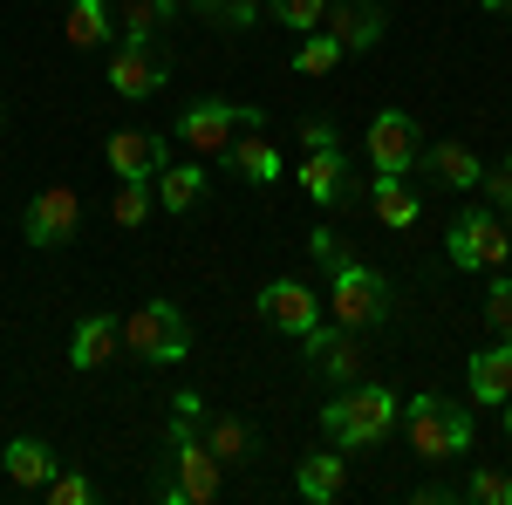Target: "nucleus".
<instances>
[{
    "label": "nucleus",
    "mask_w": 512,
    "mask_h": 505,
    "mask_svg": "<svg viewBox=\"0 0 512 505\" xmlns=\"http://www.w3.org/2000/svg\"><path fill=\"white\" fill-rule=\"evenodd\" d=\"M41 492H48L55 505H89V499H96V485H89L82 471H55V478H48Z\"/></svg>",
    "instance_id": "7c9ffc66"
},
{
    "label": "nucleus",
    "mask_w": 512,
    "mask_h": 505,
    "mask_svg": "<svg viewBox=\"0 0 512 505\" xmlns=\"http://www.w3.org/2000/svg\"><path fill=\"white\" fill-rule=\"evenodd\" d=\"M308 253H315L321 267L335 273V267H349V246H342V233H328V226H315V233H308Z\"/></svg>",
    "instance_id": "2f4dec72"
},
{
    "label": "nucleus",
    "mask_w": 512,
    "mask_h": 505,
    "mask_svg": "<svg viewBox=\"0 0 512 505\" xmlns=\"http://www.w3.org/2000/svg\"><path fill=\"white\" fill-rule=\"evenodd\" d=\"M472 396L478 403H506L512 396V342H492V349L472 355Z\"/></svg>",
    "instance_id": "6ab92c4d"
},
{
    "label": "nucleus",
    "mask_w": 512,
    "mask_h": 505,
    "mask_svg": "<svg viewBox=\"0 0 512 505\" xmlns=\"http://www.w3.org/2000/svg\"><path fill=\"white\" fill-rule=\"evenodd\" d=\"M294 485H301V499L328 505V499H342V492H349V465H342L335 451H315V458H301Z\"/></svg>",
    "instance_id": "a211bd4d"
},
{
    "label": "nucleus",
    "mask_w": 512,
    "mask_h": 505,
    "mask_svg": "<svg viewBox=\"0 0 512 505\" xmlns=\"http://www.w3.org/2000/svg\"><path fill=\"white\" fill-rule=\"evenodd\" d=\"M403 430H410V451L437 465V458H458L472 444V410L444 403V396H410L403 403Z\"/></svg>",
    "instance_id": "7ed1b4c3"
},
{
    "label": "nucleus",
    "mask_w": 512,
    "mask_h": 505,
    "mask_svg": "<svg viewBox=\"0 0 512 505\" xmlns=\"http://www.w3.org/2000/svg\"><path fill=\"white\" fill-rule=\"evenodd\" d=\"M301 192L315 198V205H342V198H349V164H342V151H308Z\"/></svg>",
    "instance_id": "f3484780"
},
{
    "label": "nucleus",
    "mask_w": 512,
    "mask_h": 505,
    "mask_svg": "<svg viewBox=\"0 0 512 505\" xmlns=\"http://www.w3.org/2000/svg\"><path fill=\"white\" fill-rule=\"evenodd\" d=\"M76 226H82L76 185H48V192H35L28 212H21V239H28V246H69Z\"/></svg>",
    "instance_id": "1a4fd4ad"
},
{
    "label": "nucleus",
    "mask_w": 512,
    "mask_h": 505,
    "mask_svg": "<svg viewBox=\"0 0 512 505\" xmlns=\"http://www.w3.org/2000/svg\"><path fill=\"white\" fill-rule=\"evenodd\" d=\"M260 14H274V28H294V35H315L328 0H260Z\"/></svg>",
    "instance_id": "cd10ccee"
},
{
    "label": "nucleus",
    "mask_w": 512,
    "mask_h": 505,
    "mask_svg": "<svg viewBox=\"0 0 512 505\" xmlns=\"http://www.w3.org/2000/svg\"><path fill=\"white\" fill-rule=\"evenodd\" d=\"M485 192H492V205H512V164L506 171H485Z\"/></svg>",
    "instance_id": "c9c22d12"
},
{
    "label": "nucleus",
    "mask_w": 512,
    "mask_h": 505,
    "mask_svg": "<svg viewBox=\"0 0 512 505\" xmlns=\"http://www.w3.org/2000/svg\"><path fill=\"white\" fill-rule=\"evenodd\" d=\"M151 205H158L151 178H123V185H117V198H110V219H117L123 233H137V226L151 219Z\"/></svg>",
    "instance_id": "393cba45"
},
{
    "label": "nucleus",
    "mask_w": 512,
    "mask_h": 505,
    "mask_svg": "<svg viewBox=\"0 0 512 505\" xmlns=\"http://www.w3.org/2000/svg\"><path fill=\"white\" fill-rule=\"evenodd\" d=\"M321 28L342 41V55H355V48H376V41H383L390 14H383V0H328Z\"/></svg>",
    "instance_id": "f8f14e48"
},
{
    "label": "nucleus",
    "mask_w": 512,
    "mask_h": 505,
    "mask_svg": "<svg viewBox=\"0 0 512 505\" xmlns=\"http://www.w3.org/2000/svg\"><path fill=\"white\" fill-rule=\"evenodd\" d=\"M335 137H342L335 117H308V123H301V144H308V151H335Z\"/></svg>",
    "instance_id": "f704fd0d"
},
{
    "label": "nucleus",
    "mask_w": 512,
    "mask_h": 505,
    "mask_svg": "<svg viewBox=\"0 0 512 505\" xmlns=\"http://www.w3.org/2000/svg\"><path fill=\"white\" fill-rule=\"evenodd\" d=\"M192 14L212 21V28H233V35L260 28V0H192Z\"/></svg>",
    "instance_id": "bb28decb"
},
{
    "label": "nucleus",
    "mask_w": 512,
    "mask_h": 505,
    "mask_svg": "<svg viewBox=\"0 0 512 505\" xmlns=\"http://www.w3.org/2000/svg\"><path fill=\"white\" fill-rule=\"evenodd\" d=\"M301 342H308V355H315L328 376H342V383L362 376V342H355V328L335 321V328H315V335H301Z\"/></svg>",
    "instance_id": "2eb2a0df"
},
{
    "label": "nucleus",
    "mask_w": 512,
    "mask_h": 505,
    "mask_svg": "<svg viewBox=\"0 0 512 505\" xmlns=\"http://www.w3.org/2000/svg\"><path fill=\"white\" fill-rule=\"evenodd\" d=\"M151 192L164 198V212H192L198 198H205V171L198 164H164L158 178H151Z\"/></svg>",
    "instance_id": "4be33fe9"
},
{
    "label": "nucleus",
    "mask_w": 512,
    "mask_h": 505,
    "mask_svg": "<svg viewBox=\"0 0 512 505\" xmlns=\"http://www.w3.org/2000/svg\"><path fill=\"white\" fill-rule=\"evenodd\" d=\"M444 253H451V267H465V273H492V267H506L512 239H506V226H499L492 212H465V219H451Z\"/></svg>",
    "instance_id": "0eeeda50"
},
{
    "label": "nucleus",
    "mask_w": 512,
    "mask_h": 505,
    "mask_svg": "<svg viewBox=\"0 0 512 505\" xmlns=\"http://www.w3.org/2000/svg\"><path fill=\"white\" fill-rule=\"evenodd\" d=\"M260 321H274L287 335H315L321 328V294H308L301 280H267V287H260Z\"/></svg>",
    "instance_id": "9b49d317"
},
{
    "label": "nucleus",
    "mask_w": 512,
    "mask_h": 505,
    "mask_svg": "<svg viewBox=\"0 0 512 505\" xmlns=\"http://www.w3.org/2000/svg\"><path fill=\"white\" fill-rule=\"evenodd\" d=\"M164 21H171V0H130V7L117 14V28H123L130 41H158Z\"/></svg>",
    "instance_id": "c85d7f7f"
},
{
    "label": "nucleus",
    "mask_w": 512,
    "mask_h": 505,
    "mask_svg": "<svg viewBox=\"0 0 512 505\" xmlns=\"http://www.w3.org/2000/svg\"><path fill=\"white\" fill-rule=\"evenodd\" d=\"M171 403H178V417H192V424H198V417H205V396H198V389H178Z\"/></svg>",
    "instance_id": "e433bc0d"
},
{
    "label": "nucleus",
    "mask_w": 512,
    "mask_h": 505,
    "mask_svg": "<svg viewBox=\"0 0 512 505\" xmlns=\"http://www.w3.org/2000/svg\"><path fill=\"white\" fill-rule=\"evenodd\" d=\"M506 342H512V328H506Z\"/></svg>",
    "instance_id": "ea45409f"
},
{
    "label": "nucleus",
    "mask_w": 512,
    "mask_h": 505,
    "mask_svg": "<svg viewBox=\"0 0 512 505\" xmlns=\"http://www.w3.org/2000/svg\"><path fill=\"white\" fill-rule=\"evenodd\" d=\"M485 321H492V335H506V328H512V280H492V294H485Z\"/></svg>",
    "instance_id": "72a5a7b5"
},
{
    "label": "nucleus",
    "mask_w": 512,
    "mask_h": 505,
    "mask_svg": "<svg viewBox=\"0 0 512 505\" xmlns=\"http://www.w3.org/2000/svg\"><path fill=\"white\" fill-rule=\"evenodd\" d=\"M233 130H260V110H253V103H192V110L178 117V137H185L198 157L226 151Z\"/></svg>",
    "instance_id": "6e6552de"
},
{
    "label": "nucleus",
    "mask_w": 512,
    "mask_h": 505,
    "mask_svg": "<svg viewBox=\"0 0 512 505\" xmlns=\"http://www.w3.org/2000/svg\"><path fill=\"white\" fill-rule=\"evenodd\" d=\"M164 478H158V499L164 505H205V499H219V458L205 451V437H198L192 417H178L171 410V424H164Z\"/></svg>",
    "instance_id": "f257e3e1"
},
{
    "label": "nucleus",
    "mask_w": 512,
    "mask_h": 505,
    "mask_svg": "<svg viewBox=\"0 0 512 505\" xmlns=\"http://www.w3.org/2000/svg\"><path fill=\"white\" fill-rule=\"evenodd\" d=\"M478 7H492V14H512V0H478Z\"/></svg>",
    "instance_id": "4c0bfd02"
},
{
    "label": "nucleus",
    "mask_w": 512,
    "mask_h": 505,
    "mask_svg": "<svg viewBox=\"0 0 512 505\" xmlns=\"http://www.w3.org/2000/svg\"><path fill=\"white\" fill-rule=\"evenodd\" d=\"M226 157H233L239 178H253V185H274L280 171H287V164H280V144H274V137H233V144H226Z\"/></svg>",
    "instance_id": "aec40b11"
},
{
    "label": "nucleus",
    "mask_w": 512,
    "mask_h": 505,
    "mask_svg": "<svg viewBox=\"0 0 512 505\" xmlns=\"http://www.w3.org/2000/svg\"><path fill=\"white\" fill-rule=\"evenodd\" d=\"M117 349H123V321H110V314H82L76 342H69V362H76V369H103Z\"/></svg>",
    "instance_id": "dca6fc26"
},
{
    "label": "nucleus",
    "mask_w": 512,
    "mask_h": 505,
    "mask_svg": "<svg viewBox=\"0 0 512 505\" xmlns=\"http://www.w3.org/2000/svg\"><path fill=\"white\" fill-rule=\"evenodd\" d=\"M396 410H403V396H396L390 383H355L349 396L321 403V424H328V437H335L342 451H369V444L390 437Z\"/></svg>",
    "instance_id": "f03ea898"
},
{
    "label": "nucleus",
    "mask_w": 512,
    "mask_h": 505,
    "mask_svg": "<svg viewBox=\"0 0 512 505\" xmlns=\"http://www.w3.org/2000/svg\"><path fill=\"white\" fill-rule=\"evenodd\" d=\"M335 62H342V41L328 35V28H315V35L294 48V69H301V76H328Z\"/></svg>",
    "instance_id": "c756f323"
},
{
    "label": "nucleus",
    "mask_w": 512,
    "mask_h": 505,
    "mask_svg": "<svg viewBox=\"0 0 512 505\" xmlns=\"http://www.w3.org/2000/svg\"><path fill=\"white\" fill-rule=\"evenodd\" d=\"M506 437H512V396H506Z\"/></svg>",
    "instance_id": "58836bf2"
},
{
    "label": "nucleus",
    "mask_w": 512,
    "mask_h": 505,
    "mask_svg": "<svg viewBox=\"0 0 512 505\" xmlns=\"http://www.w3.org/2000/svg\"><path fill=\"white\" fill-rule=\"evenodd\" d=\"M417 164H424V178L451 185V192H478V185H485L478 151H472V144H458V137H444V144H431V151H417Z\"/></svg>",
    "instance_id": "ddd939ff"
},
{
    "label": "nucleus",
    "mask_w": 512,
    "mask_h": 505,
    "mask_svg": "<svg viewBox=\"0 0 512 505\" xmlns=\"http://www.w3.org/2000/svg\"><path fill=\"white\" fill-rule=\"evenodd\" d=\"M0 465H7L14 485H48V478H55V451H48L41 437H14V444L0 451Z\"/></svg>",
    "instance_id": "412c9836"
},
{
    "label": "nucleus",
    "mask_w": 512,
    "mask_h": 505,
    "mask_svg": "<svg viewBox=\"0 0 512 505\" xmlns=\"http://www.w3.org/2000/svg\"><path fill=\"white\" fill-rule=\"evenodd\" d=\"M506 164H512V157H506Z\"/></svg>",
    "instance_id": "79ce46f5"
},
{
    "label": "nucleus",
    "mask_w": 512,
    "mask_h": 505,
    "mask_svg": "<svg viewBox=\"0 0 512 505\" xmlns=\"http://www.w3.org/2000/svg\"><path fill=\"white\" fill-rule=\"evenodd\" d=\"M69 41L76 48H103L110 41V7L103 0H69Z\"/></svg>",
    "instance_id": "a878e982"
},
{
    "label": "nucleus",
    "mask_w": 512,
    "mask_h": 505,
    "mask_svg": "<svg viewBox=\"0 0 512 505\" xmlns=\"http://www.w3.org/2000/svg\"><path fill=\"white\" fill-rule=\"evenodd\" d=\"M506 212H512V205H506Z\"/></svg>",
    "instance_id": "a19ab883"
},
{
    "label": "nucleus",
    "mask_w": 512,
    "mask_h": 505,
    "mask_svg": "<svg viewBox=\"0 0 512 505\" xmlns=\"http://www.w3.org/2000/svg\"><path fill=\"white\" fill-rule=\"evenodd\" d=\"M164 82H171V55H164V41H117V55H110V89H117L123 103H144V96H158Z\"/></svg>",
    "instance_id": "423d86ee"
},
{
    "label": "nucleus",
    "mask_w": 512,
    "mask_h": 505,
    "mask_svg": "<svg viewBox=\"0 0 512 505\" xmlns=\"http://www.w3.org/2000/svg\"><path fill=\"white\" fill-rule=\"evenodd\" d=\"M123 349L137 362H185L192 355V328L171 301H144L137 314H123Z\"/></svg>",
    "instance_id": "39448f33"
},
{
    "label": "nucleus",
    "mask_w": 512,
    "mask_h": 505,
    "mask_svg": "<svg viewBox=\"0 0 512 505\" xmlns=\"http://www.w3.org/2000/svg\"><path fill=\"white\" fill-rule=\"evenodd\" d=\"M103 157H110L117 178H158L164 171V137L158 130H110Z\"/></svg>",
    "instance_id": "4468645a"
},
{
    "label": "nucleus",
    "mask_w": 512,
    "mask_h": 505,
    "mask_svg": "<svg viewBox=\"0 0 512 505\" xmlns=\"http://www.w3.org/2000/svg\"><path fill=\"white\" fill-rule=\"evenodd\" d=\"M205 451H212L219 465L253 458V424H246V417H212V424H205Z\"/></svg>",
    "instance_id": "5701e85b"
},
{
    "label": "nucleus",
    "mask_w": 512,
    "mask_h": 505,
    "mask_svg": "<svg viewBox=\"0 0 512 505\" xmlns=\"http://www.w3.org/2000/svg\"><path fill=\"white\" fill-rule=\"evenodd\" d=\"M396 308V294H390V280L376 267H335V280H328V314L342 321V328H383Z\"/></svg>",
    "instance_id": "20e7f679"
},
{
    "label": "nucleus",
    "mask_w": 512,
    "mask_h": 505,
    "mask_svg": "<svg viewBox=\"0 0 512 505\" xmlns=\"http://www.w3.org/2000/svg\"><path fill=\"white\" fill-rule=\"evenodd\" d=\"M369 205H376V219H383V226H396V233H403V226H417V192H410L403 178H376Z\"/></svg>",
    "instance_id": "b1692460"
},
{
    "label": "nucleus",
    "mask_w": 512,
    "mask_h": 505,
    "mask_svg": "<svg viewBox=\"0 0 512 505\" xmlns=\"http://www.w3.org/2000/svg\"><path fill=\"white\" fill-rule=\"evenodd\" d=\"M465 492H472L478 505H512V478H506V471H478Z\"/></svg>",
    "instance_id": "473e14b6"
},
{
    "label": "nucleus",
    "mask_w": 512,
    "mask_h": 505,
    "mask_svg": "<svg viewBox=\"0 0 512 505\" xmlns=\"http://www.w3.org/2000/svg\"><path fill=\"white\" fill-rule=\"evenodd\" d=\"M417 123L403 117V110H376L369 123V164H376V178H403L410 164H417Z\"/></svg>",
    "instance_id": "9d476101"
}]
</instances>
